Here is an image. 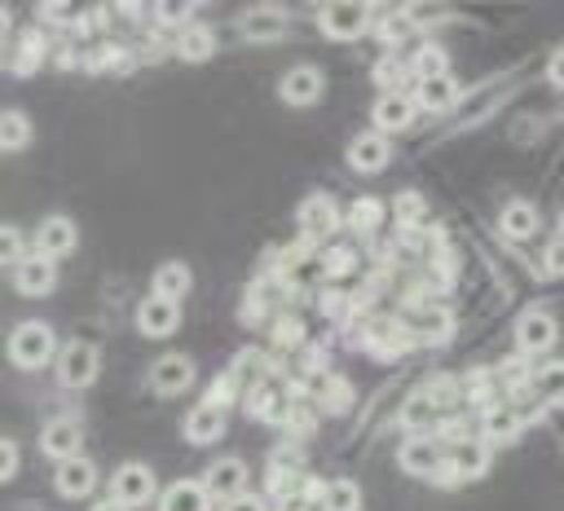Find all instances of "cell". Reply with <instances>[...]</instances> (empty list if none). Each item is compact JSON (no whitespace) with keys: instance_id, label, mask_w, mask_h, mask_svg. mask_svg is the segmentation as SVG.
Masks as SVG:
<instances>
[{"instance_id":"obj_1","label":"cell","mask_w":564,"mask_h":511,"mask_svg":"<svg viewBox=\"0 0 564 511\" xmlns=\"http://www.w3.org/2000/svg\"><path fill=\"white\" fill-rule=\"evenodd\" d=\"M9 361H13L18 370H40V366L57 361V339H53V330H48L44 322H22V326H13V335H9Z\"/></svg>"},{"instance_id":"obj_2","label":"cell","mask_w":564,"mask_h":511,"mask_svg":"<svg viewBox=\"0 0 564 511\" xmlns=\"http://www.w3.org/2000/svg\"><path fill=\"white\" fill-rule=\"evenodd\" d=\"M154 493H159V485H154V471H150L145 463H123V467H115V476H110V498H115V502H123L128 511H137V507H145V502H159Z\"/></svg>"},{"instance_id":"obj_3","label":"cell","mask_w":564,"mask_h":511,"mask_svg":"<svg viewBox=\"0 0 564 511\" xmlns=\"http://www.w3.org/2000/svg\"><path fill=\"white\" fill-rule=\"evenodd\" d=\"M97 366H101L97 348L84 344V339H70V344L57 352V383H62V388H88V383L97 379Z\"/></svg>"},{"instance_id":"obj_4","label":"cell","mask_w":564,"mask_h":511,"mask_svg":"<svg viewBox=\"0 0 564 511\" xmlns=\"http://www.w3.org/2000/svg\"><path fill=\"white\" fill-rule=\"evenodd\" d=\"M295 220H300V233H304L308 242H326V238L339 229L344 216H339V207H335L330 194H308V198L300 203Z\"/></svg>"},{"instance_id":"obj_5","label":"cell","mask_w":564,"mask_h":511,"mask_svg":"<svg viewBox=\"0 0 564 511\" xmlns=\"http://www.w3.org/2000/svg\"><path fill=\"white\" fill-rule=\"evenodd\" d=\"M366 22H370V9L366 4H348V0H335V4H326L317 13L322 35H330V40H357L366 31Z\"/></svg>"},{"instance_id":"obj_6","label":"cell","mask_w":564,"mask_h":511,"mask_svg":"<svg viewBox=\"0 0 564 511\" xmlns=\"http://www.w3.org/2000/svg\"><path fill=\"white\" fill-rule=\"evenodd\" d=\"M397 463H401L410 476H441V467H445V454H441V445H436L432 436L414 432V436H405V441H401V449H397Z\"/></svg>"},{"instance_id":"obj_7","label":"cell","mask_w":564,"mask_h":511,"mask_svg":"<svg viewBox=\"0 0 564 511\" xmlns=\"http://www.w3.org/2000/svg\"><path fill=\"white\" fill-rule=\"evenodd\" d=\"M181 326V304L176 300H163V295H145L137 304V330L150 335V339H163Z\"/></svg>"},{"instance_id":"obj_8","label":"cell","mask_w":564,"mask_h":511,"mask_svg":"<svg viewBox=\"0 0 564 511\" xmlns=\"http://www.w3.org/2000/svg\"><path fill=\"white\" fill-rule=\"evenodd\" d=\"M189 383H194V361H189L185 352H163V357H154V366H150V388H154V392L176 396V392H185Z\"/></svg>"},{"instance_id":"obj_9","label":"cell","mask_w":564,"mask_h":511,"mask_svg":"<svg viewBox=\"0 0 564 511\" xmlns=\"http://www.w3.org/2000/svg\"><path fill=\"white\" fill-rule=\"evenodd\" d=\"M322 93H326V75L317 66H291L282 75V84H278V97L286 106H313Z\"/></svg>"},{"instance_id":"obj_10","label":"cell","mask_w":564,"mask_h":511,"mask_svg":"<svg viewBox=\"0 0 564 511\" xmlns=\"http://www.w3.org/2000/svg\"><path fill=\"white\" fill-rule=\"evenodd\" d=\"M555 335H560V326H555V317L542 313V308H529V313H520V322H516V348H520V352H546V348L555 344Z\"/></svg>"},{"instance_id":"obj_11","label":"cell","mask_w":564,"mask_h":511,"mask_svg":"<svg viewBox=\"0 0 564 511\" xmlns=\"http://www.w3.org/2000/svg\"><path fill=\"white\" fill-rule=\"evenodd\" d=\"M203 485H207L212 498H225L229 502V498L247 493V463L242 458H216V463H207Z\"/></svg>"},{"instance_id":"obj_12","label":"cell","mask_w":564,"mask_h":511,"mask_svg":"<svg viewBox=\"0 0 564 511\" xmlns=\"http://www.w3.org/2000/svg\"><path fill=\"white\" fill-rule=\"evenodd\" d=\"M414 97L410 93H383L379 101H375V110H370V119H375V132H383V137H392V132H401V128H410L414 123Z\"/></svg>"},{"instance_id":"obj_13","label":"cell","mask_w":564,"mask_h":511,"mask_svg":"<svg viewBox=\"0 0 564 511\" xmlns=\"http://www.w3.org/2000/svg\"><path fill=\"white\" fill-rule=\"evenodd\" d=\"M392 163V141L383 137V132H361V137H352L348 141V167H357V172H379V167H388Z\"/></svg>"},{"instance_id":"obj_14","label":"cell","mask_w":564,"mask_h":511,"mask_svg":"<svg viewBox=\"0 0 564 511\" xmlns=\"http://www.w3.org/2000/svg\"><path fill=\"white\" fill-rule=\"evenodd\" d=\"M75 242H79V229H75V220H70V216H48V220L35 229V251H40V256H48V260L70 256V251H75Z\"/></svg>"},{"instance_id":"obj_15","label":"cell","mask_w":564,"mask_h":511,"mask_svg":"<svg viewBox=\"0 0 564 511\" xmlns=\"http://www.w3.org/2000/svg\"><path fill=\"white\" fill-rule=\"evenodd\" d=\"M445 463H449V471H454L458 480L480 476V471L489 467V441H485V436H458V441L449 445Z\"/></svg>"},{"instance_id":"obj_16","label":"cell","mask_w":564,"mask_h":511,"mask_svg":"<svg viewBox=\"0 0 564 511\" xmlns=\"http://www.w3.org/2000/svg\"><path fill=\"white\" fill-rule=\"evenodd\" d=\"M93 485H97V467H93V458H84V454L57 463V471H53V489H57L62 498H88Z\"/></svg>"},{"instance_id":"obj_17","label":"cell","mask_w":564,"mask_h":511,"mask_svg":"<svg viewBox=\"0 0 564 511\" xmlns=\"http://www.w3.org/2000/svg\"><path fill=\"white\" fill-rule=\"evenodd\" d=\"M53 282H57V269H53V260L40 256V251H31V256L13 269V286H18L22 295H48Z\"/></svg>"},{"instance_id":"obj_18","label":"cell","mask_w":564,"mask_h":511,"mask_svg":"<svg viewBox=\"0 0 564 511\" xmlns=\"http://www.w3.org/2000/svg\"><path fill=\"white\" fill-rule=\"evenodd\" d=\"M79 441H84V432H79V423H70V418H53V423H44V432H40V449H44L48 458H57V463L79 458Z\"/></svg>"},{"instance_id":"obj_19","label":"cell","mask_w":564,"mask_h":511,"mask_svg":"<svg viewBox=\"0 0 564 511\" xmlns=\"http://www.w3.org/2000/svg\"><path fill=\"white\" fill-rule=\"evenodd\" d=\"M225 436V410L212 405V401H198L189 414H185V441L194 445H212Z\"/></svg>"},{"instance_id":"obj_20","label":"cell","mask_w":564,"mask_h":511,"mask_svg":"<svg viewBox=\"0 0 564 511\" xmlns=\"http://www.w3.org/2000/svg\"><path fill=\"white\" fill-rule=\"evenodd\" d=\"M159 511H212V493L203 480H172L159 493Z\"/></svg>"},{"instance_id":"obj_21","label":"cell","mask_w":564,"mask_h":511,"mask_svg":"<svg viewBox=\"0 0 564 511\" xmlns=\"http://www.w3.org/2000/svg\"><path fill=\"white\" fill-rule=\"evenodd\" d=\"M414 106L419 110H432V115H441V110H449L454 101H458V84L449 79V75H436V79H414Z\"/></svg>"},{"instance_id":"obj_22","label":"cell","mask_w":564,"mask_h":511,"mask_svg":"<svg viewBox=\"0 0 564 511\" xmlns=\"http://www.w3.org/2000/svg\"><path fill=\"white\" fill-rule=\"evenodd\" d=\"M238 26H242V35H247V40H260V44H264V40H278V35L286 31V9H273V4L247 9Z\"/></svg>"},{"instance_id":"obj_23","label":"cell","mask_w":564,"mask_h":511,"mask_svg":"<svg viewBox=\"0 0 564 511\" xmlns=\"http://www.w3.org/2000/svg\"><path fill=\"white\" fill-rule=\"evenodd\" d=\"M498 229H502L511 242L533 238V233H538V207L524 203V198H511V203L502 207V216H498Z\"/></svg>"},{"instance_id":"obj_24","label":"cell","mask_w":564,"mask_h":511,"mask_svg":"<svg viewBox=\"0 0 564 511\" xmlns=\"http://www.w3.org/2000/svg\"><path fill=\"white\" fill-rule=\"evenodd\" d=\"M150 286H154V295H163V300H176V304H181V300L189 295V286H194V273H189V264L167 260V264H159V269H154Z\"/></svg>"},{"instance_id":"obj_25","label":"cell","mask_w":564,"mask_h":511,"mask_svg":"<svg viewBox=\"0 0 564 511\" xmlns=\"http://www.w3.org/2000/svg\"><path fill=\"white\" fill-rule=\"evenodd\" d=\"M176 53L185 62H207L216 53V31L203 26V22H189L185 31H176Z\"/></svg>"},{"instance_id":"obj_26","label":"cell","mask_w":564,"mask_h":511,"mask_svg":"<svg viewBox=\"0 0 564 511\" xmlns=\"http://www.w3.org/2000/svg\"><path fill=\"white\" fill-rule=\"evenodd\" d=\"M414 335H419L423 344H441V339H449V335H454V313L441 308V304L419 308V317H414Z\"/></svg>"},{"instance_id":"obj_27","label":"cell","mask_w":564,"mask_h":511,"mask_svg":"<svg viewBox=\"0 0 564 511\" xmlns=\"http://www.w3.org/2000/svg\"><path fill=\"white\" fill-rule=\"evenodd\" d=\"M533 396L542 405H564V361H546L533 370Z\"/></svg>"},{"instance_id":"obj_28","label":"cell","mask_w":564,"mask_h":511,"mask_svg":"<svg viewBox=\"0 0 564 511\" xmlns=\"http://www.w3.org/2000/svg\"><path fill=\"white\" fill-rule=\"evenodd\" d=\"M520 423H524V418H520V410L498 405V410H489V414H485V432H480V436H485L489 445H507V441H516Z\"/></svg>"},{"instance_id":"obj_29","label":"cell","mask_w":564,"mask_h":511,"mask_svg":"<svg viewBox=\"0 0 564 511\" xmlns=\"http://www.w3.org/2000/svg\"><path fill=\"white\" fill-rule=\"evenodd\" d=\"M251 414H256V418H269V423H282V418L291 414V401H286V392H278L273 383H260V388L251 392Z\"/></svg>"},{"instance_id":"obj_30","label":"cell","mask_w":564,"mask_h":511,"mask_svg":"<svg viewBox=\"0 0 564 511\" xmlns=\"http://www.w3.org/2000/svg\"><path fill=\"white\" fill-rule=\"evenodd\" d=\"M322 511H361V489H357V480H348V476L326 480Z\"/></svg>"},{"instance_id":"obj_31","label":"cell","mask_w":564,"mask_h":511,"mask_svg":"<svg viewBox=\"0 0 564 511\" xmlns=\"http://www.w3.org/2000/svg\"><path fill=\"white\" fill-rule=\"evenodd\" d=\"M31 132H35V128H31V119H26L22 110H4V115H0V150H9V154L22 150V145L31 141Z\"/></svg>"},{"instance_id":"obj_32","label":"cell","mask_w":564,"mask_h":511,"mask_svg":"<svg viewBox=\"0 0 564 511\" xmlns=\"http://www.w3.org/2000/svg\"><path fill=\"white\" fill-rule=\"evenodd\" d=\"M264 370H269V361H264V352H238V361H234V379H238V388L242 392H256L260 383H264Z\"/></svg>"},{"instance_id":"obj_33","label":"cell","mask_w":564,"mask_h":511,"mask_svg":"<svg viewBox=\"0 0 564 511\" xmlns=\"http://www.w3.org/2000/svg\"><path fill=\"white\" fill-rule=\"evenodd\" d=\"M445 66H449V57L436 44H419V53L410 57V75L414 79H436V75H445Z\"/></svg>"},{"instance_id":"obj_34","label":"cell","mask_w":564,"mask_h":511,"mask_svg":"<svg viewBox=\"0 0 564 511\" xmlns=\"http://www.w3.org/2000/svg\"><path fill=\"white\" fill-rule=\"evenodd\" d=\"M348 225H352V233H375L379 229V220H383V203L379 198H357L352 207H348V216H344Z\"/></svg>"},{"instance_id":"obj_35","label":"cell","mask_w":564,"mask_h":511,"mask_svg":"<svg viewBox=\"0 0 564 511\" xmlns=\"http://www.w3.org/2000/svg\"><path fill=\"white\" fill-rule=\"evenodd\" d=\"M436 418V396L432 392H414L405 405H401V423L405 427H432Z\"/></svg>"},{"instance_id":"obj_36","label":"cell","mask_w":564,"mask_h":511,"mask_svg":"<svg viewBox=\"0 0 564 511\" xmlns=\"http://www.w3.org/2000/svg\"><path fill=\"white\" fill-rule=\"evenodd\" d=\"M392 216H397L401 225H419V220L427 216V203H423V194H414V189H401V194L392 198Z\"/></svg>"},{"instance_id":"obj_37","label":"cell","mask_w":564,"mask_h":511,"mask_svg":"<svg viewBox=\"0 0 564 511\" xmlns=\"http://www.w3.org/2000/svg\"><path fill=\"white\" fill-rule=\"evenodd\" d=\"M401 75H405V66H401L397 57H379V62H375V84H379L383 93H401V88H397Z\"/></svg>"},{"instance_id":"obj_38","label":"cell","mask_w":564,"mask_h":511,"mask_svg":"<svg viewBox=\"0 0 564 511\" xmlns=\"http://www.w3.org/2000/svg\"><path fill=\"white\" fill-rule=\"evenodd\" d=\"M0 260L13 264V269L26 260V256H22V229H18V225H4V229H0Z\"/></svg>"},{"instance_id":"obj_39","label":"cell","mask_w":564,"mask_h":511,"mask_svg":"<svg viewBox=\"0 0 564 511\" xmlns=\"http://www.w3.org/2000/svg\"><path fill=\"white\" fill-rule=\"evenodd\" d=\"M40 57H44V40L31 31V35L22 40V57H13V70H18V75H26V70H35V66H40Z\"/></svg>"},{"instance_id":"obj_40","label":"cell","mask_w":564,"mask_h":511,"mask_svg":"<svg viewBox=\"0 0 564 511\" xmlns=\"http://www.w3.org/2000/svg\"><path fill=\"white\" fill-rule=\"evenodd\" d=\"M238 392H242V388H238V379H234V374H220V379H216V388H212V396H207V401H212V405H220V410H225V405H229V401H234V396H238Z\"/></svg>"},{"instance_id":"obj_41","label":"cell","mask_w":564,"mask_h":511,"mask_svg":"<svg viewBox=\"0 0 564 511\" xmlns=\"http://www.w3.org/2000/svg\"><path fill=\"white\" fill-rule=\"evenodd\" d=\"M18 476V441L4 436L0 441V480H13Z\"/></svg>"},{"instance_id":"obj_42","label":"cell","mask_w":564,"mask_h":511,"mask_svg":"<svg viewBox=\"0 0 564 511\" xmlns=\"http://www.w3.org/2000/svg\"><path fill=\"white\" fill-rule=\"evenodd\" d=\"M357 264V256H352V247H330V256H326V273H348Z\"/></svg>"},{"instance_id":"obj_43","label":"cell","mask_w":564,"mask_h":511,"mask_svg":"<svg viewBox=\"0 0 564 511\" xmlns=\"http://www.w3.org/2000/svg\"><path fill=\"white\" fill-rule=\"evenodd\" d=\"M189 13H194L189 4H159V22H167V26H181V31L189 26Z\"/></svg>"},{"instance_id":"obj_44","label":"cell","mask_w":564,"mask_h":511,"mask_svg":"<svg viewBox=\"0 0 564 511\" xmlns=\"http://www.w3.org/2000/svg\"><path fill=\"white\" fill-rule=\"evenodd\" d=\"M300 335H304V330H300L295 317H278V326H273V339H278V344H300Z\"/></svg>"},{"instance_id":"obj_45","label":"cell","mask_w":564,"mask_h":511,"mask_svg":"<svg viewBox=\"0 0 564 511\" xmlns=\"http://www.w3.org/2000/svg\"><path fill=\"white\" fill-rule=\"evenodd\" d=\"M542 264H546V273H564V238H555V242L542 251Z\"/></svg>"},{"instance_id":"obj_46","label":"cell","mask_w":564,"mask_h":511,"mask_svg":"<svg viewBox=\"0 0 564 511\" xmlns=\"http://www.w3.org/2000/svg\"><path fill=\"white\" fill-rule=\"evenodd\" d=\"M225 511H269V507H264V498H256V493H238V498L225 502Z\"/></svg>"},{"instance_id":"obj_47","label":"cell","mask_w":564,"mask_h":511,"mask_svg":"<svg viewBox=\"0 0 564 511\" xmlns=\"http://www.w3.org/2000/svg\"><path fill=\"white\" fill-rule=\"evenodd\" d=\"M44 18H48V22H75V9H66L62 0H48V4H44Z\"/></svg>"},{"instance_id":"obj_48","label":"cell","mask_w":564,"mask_h":511,"mask_svg":"<svg viewBox=\"0 0 564 511\" xmlns=\"http://www.w3.org/2000/svg\"><path fill=\"white\" fill-rule=\"evenodd\" d=\"M546 75H551V84H555V88H564V48H555V53H551Z\"/></svg>"},{"instance_id":"obj_49","label":"cell","mask_w":564,"mask_h":511,"mask_svg":"<svg viewBox=\"0 0 564 511\" xmlns=\"http://www.w3.org/2000/svg\"><path fill=\"white\" fill-rule=\"evenodd\" d=\"M88 511H128V507H123V502H115V498H101V502H97V507H88Z\"/></svg>"},{"instance_id":"obj_50","label":"cell","mask_w":564,"mask_h":511,"mask_svg":"<svg viewBox=\"0 0 564 511\" xmlns=\"http://www.w3.org/2000/svg\"><path fill=\"white\" fill-rule=\"evenodd\" d=\"M560 238H564V216H560Z\"/></svg>"}]
</instances>
